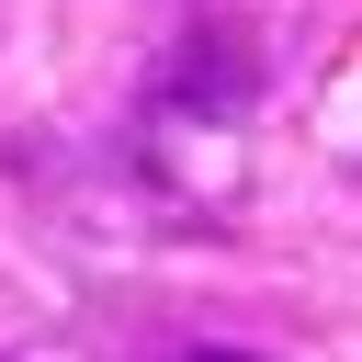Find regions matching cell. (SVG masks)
I'll return each mask as SVG.
<instances>
[{"mask_svg":"<svg viewBox=\"0 0 362 362\" xmlns=\"http://www.w3.org/2000/svg\"><path fill=\"white\" fill-rule=\"evenodd\" d=\"M181 362H260V351H181Z\"/></svg>","mask_w":362,"mask_h":362,"instance_id":"6da1fadb","label":"cell"}]
</instances>
